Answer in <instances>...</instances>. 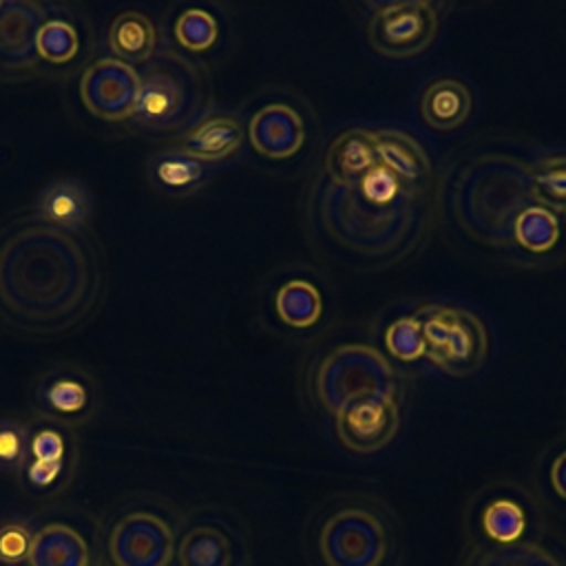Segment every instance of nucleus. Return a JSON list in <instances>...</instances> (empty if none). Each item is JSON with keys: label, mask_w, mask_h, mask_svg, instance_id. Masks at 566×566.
<instances>
[{"label": "nucleus", "mask_w": 566, "mask_h": 566, "mask_svg": "<svg viewBox=\"0 0 566 566\" xmlns=\"http://www.w3.org/2000/svg\"><path fill=\"white\" fill-rule=\"evenodd\" d=\"M104 268L82 232L35 212L0 223V321L29 334H57L97 307Z\"/></svg>", "instance_id": "f257e3e1"}, {"label": "nucleus", "mask_w": 566, "mask_h": 566, "mask_svg": "<svg viewBox=\"0 0 566 566\" xmlns=\"http://www.w3.org/2000/svg\"><path fill=\"white\" fill-rule=\"evenodd\" d=\"M429 197L400 195L380 201L360 184H334L325 175L312 192V219L336 245L363 259L394 263L413 252L427 230Z\"/></svg>", "instance_id": "f03ea898"}, {"label": "nucleus", "mask_w": 566, "mask_h": 566, "mask_svg": "<svg viewBox=\"0 0 566 566\" xmlns=\"http://www.w3.org/2000/svg\"><path fill=\"white\" fill-rule=\"evenodd\" d=\"M447 206L455 226L473 241L511 248L520 212L533 206L531 164L504 153L471 157L451 175Z\"/></svg>", "instance_id": "7ed1b4c3"}, {"label": "nucleus", "mask_w": 566, "mask_h": 566, "mask_svg": "<svg viewBox=\"0 0 566 566\" xmlns=\"http://www.w3.org/2000/svg\"><path fill=\"white\" fill-rule=\"evenodd\" d=\"M212 82L203 64L172 49L155 51L139 73V95L130 122L144 130H188L206 119Z\"/></svg>", "instance_id": "20e7f679"}, {"label": "nucleus", "mask_w": 566, "mask_h": 566, "mask_svg": "<svg viewBox=\"0 0 566 566\" xmlns=\"http://www.w3.org/2000/svg\"><path fill=\"white\" fill-rule=\"evenodd\" d=\"M312 391L318 405L336 416L365 398H398L400 382L385 354L365 343H347L329 349L318 360L312 374Z\"/></svg>", "instance_id": "39448f33"}, {"label": "nucleus", "mask_w": 566, "mask_h": 566, "mask_svg": "<svg viewBox=\"0 0 566 566\" xmlns=\"http://www.w3.org/2000/svg\"><path fill=\"white\" fill-rule=\"evenodd\" d=\"M424 338V356L449 376H471L489 356V334L478 314L449 303H424L413 314Z\"/></svg>", "instance_id": "423d86ee"}, {"label": "nucleus", "mask_w": 566, "mask_h": 566, "mask_svg": "<svg viewBox=\"0 0 566 566\" xmlns=\"http://www.w3.org/2000/svg\"><path fill=\"white\" fill-rule=\"evenodd\" d=\"M440 27L433 2L407 0L376 4L367 18L369 46L389 60H409L424 53Z\"/></svg>", "instance_id": "0eeeda50"}, {"label": "nucleus", "mask_w": 566, "mask_h": 566, "mask_svg": "<svg viewBox=\"0 0 566 566\" xmlns=\"http://www.w3.org/2000/svg\"><path fill=\"white\" fill-rule=\"evenodd\" d=\"M318 548L327 566H380L389 551V533L369 509L345 506L323 524Z\"/></svg>", "instance_id": "6e6552de"}, {"label": "nucleus", "mask_w": 566, "mask_h": 566, "mask_svg": "<svg viewBox=\"0 0 566 566\" xmlns=\"http://www.w3.org/2000/svg\"><path fill=\"white\" fill-rule=\"evenodd\" d=\"M46 7L31 0H2L0 4V77L20 80L44 71L35 40Z\"/></svg>", "instance_id": "1a4fd4ad"}, {"label": "nucleus", "mask_w": 566, "mask_h": 566, "mask_svg": "<svg viewBox=\"0 0 566 566\" xmlns=\"http://www.w3.org/2000/svg\"><path fill=\"white\" fill-rule=\"evenodd\" d=\"M139 95V71L117 57H99L82 73L80 97L88 113L106 122L130 119Z\"/></svg>", "instance_id": "9d476101"}, {"label": "nucleus", "mask_w": 566, "mask_h": 566, "mask_svg": "<svg viewBox=\"0 0 566 566\" xmlns=\"http://www.w3.org/2000/svg\"><path fill=\"white\" fill-rule=\"evenodd\" d=\"M172 551L175 539L168 524L144 511L124 515L108 537L115 566H168Z\"/></svg>", "instance_id": "9b49d317"}, {"label": "nucleus", "mask_w": 566, "mask_h": 566, "mask_svg": "<svg viewBox=\"0 0 566 566\" xmlns=\"http://www.w3.org/2000/svg\"><path fill=\"white\" fill-rule=\"evenodd\" d=\"M93 378L75 365H57L44 371L35 385V409L55 424H80L95 409Z\"/></svg>", "instance_id": "f8f14e48"}, {"label": "nucleus", "mask_w": 566, "mask_h": 566, "mask_svg": "<svg viewBox=\"0 0 566 566\" xmlns=\"http://www.w3.org/2000/svg\"><path fill=\"white\" fill-rule=\"evenodd\" d=\"M334 418L338 440L349 451L376 453L396 438L400 427V405L398 398L376 396L340 409Z\"/></svg>", "instance_id": "ddd939ff"}, {"label": "nucleus", "mask_w": 566, "mask_h": 566, "mask_svg": "<svg viewBox=\"0 0 566 566\" xmlns=\"http://www.w3.org/2000/svg\"><path fill=\"white\" fill-rule=\"evenodd\" d=\"M376 166L385 168L407 192L429 197L433 186V164L424 146L405 130H374Z\"/></svg>", "instance_id": "4468645a"}, {"label": "nucleus", "mask_w": 566, "mask_h": 566, "mask_svg": "<svg viewBox=\"0 0 566 566\" xmlns=\"http://www.w3.org/2000/svg\"><path fill=\"white\" fill-rule=\"evenodd\" d=\"M305 122L290 104H265L248 124V139L252 148L268 159H290L305 144Z\"/></svg>", "instance_id": "2eb2a0df"}, {"label": "nucleus", "mask_w": 566, "mask_h": 566, "mask_svg": "<svg viewBox=\"0 0 566 566\" xmlns=\"http://www.w3.org/2000/svg\"><path fill=\"white\" fill-rule=\"evenodd\" d=\"M93 212V197L88 188L73 177L49 181L35 201V214L51 226L82 232Z\"/></svg>", "instance_id": "dca6fc26"}, {"label": "nucleus", "mask_w": 566, "mask_h": 566, "mask_svg": "<svg viewBox=\"0 0 566 566\" xmlns=\"http://www.w3.org/2000/svg\"><path fill=\"white\" fill-rule=\"evenodd\" d=\"M376 168L374 130L347 128L336 135L323 157V175L334 184H356Z\"/></svg>", "instance_id": "f3484780"}, {"label": "nucleus", "mask_w": 566, "mask_h": 566, "mask_svg": "<svg viewBox=\"0 0 566 566\" xmlns=\"http://www.w3.org/2000/svg\"><path fill=\"white\" fill-rule=\"evenodd\" d=\"M243 144V126L232 115H212L181 133L175 148L203 161L217 164L232 157Z\"/></svg>", "instance_id": "a211bd4d"}, {"label": "nucleus", "mask_w": 566, "mask_h": 566, "mask_svg": "<svg viewBox=\"0 0 566 566\" xmlns=\"http://www.w3.org/2000/svg\"><path fill=\"white\" fill-rule=\"evenodd\" d=\"M473 111L471 88L455 77H440L427 84L420 95V115L436 130L460 128Z\"/></svg>", "instance_id": "6ab92c4d"}, {"label": "nucleus", "mask_w": 566, "mask_h": 566, "mask_svg": "<svg viewBox=\"0 0 566 566\" xmlns=\"http://www.w3.org/2000/svg\"><path fill=\"white\" fill-rule=\"evenodd\" d=\"M108 49L126 64H146L157 51V29L142 11H124L108 27Z\"/></svg>", "instance_id": "aec40b11"}, {"label": "nucleus", "mask_w": 566, "mask_h": 566, "mask_svg": "<svg viewBox=\"0 0 566 566\" xmlns=\"http://www.w3.org/2000/svg\"><path fill=\"white\" fill-rule=\"evenodd\" d=\"M27 559L31 566H88V548L71 526L49 524L33 535Z\"/></svg>", "instance_id": "412c9836"}, {"label": "nucleus", "mask_w": 566, "mask_h": 566, "mask_svg": "<svg viewBox=\"0 0 566 566\" xmlns=\"http://www.w3.org/2000/svg\"><path fill=\"white\" fill-rule=\"evenodd\" d=\"M210 172V164H203L179 148H168L150 157L148 177L150 181L170 195H188L197 190Z\"/></svg>", "instance_id": "4be33fe9"}, {"label": "nucleus", "mask_w": 566, "mask_h": 566, "mask_svg": "<svg viewBox=\"0 0 566 566\" xmlns=\"http://www.w3.org/2000/svg\"><path fill=\"white\" fill-rule=\"evenodd\" d=\"M274 312L285 325L294 329H305L321 318L323 296L314 283L303 279H292L276 290Z\"/></svg>", "instance_id": "5701e85b"}, {"label": "nucleus", "mask_w": 566, "mask_h": 566, "mask_svg": "<svg viewBox=\"0 0 566 566\" xmlns=\"http://www.w3.org/2000/svg\"><path fill=\"white\" fill-rule=\"evenodd\" d=\"M181 566H230L232 544L217 526H195L179 544Z\"/></svg>", "instance_id": "b1692460"}, {"label": "nucleus", "mask_w": 566, "mask_h": 566, "mask_svg": "<svg viewBox=\"0 0 566 566\" xmlns=\"http://www.w3.org/2000/svg\"><path fill=\"white\" fill-rule=\"evenodd\" d=\"M533 203L566 214V153L546 155L531 164Z\"/></svg>", "instance_id": "393cba45"}, {"label": "nucleus", "mask_w": 566, "mask_h": 566, "mask_svg": "<svg viewBox=\"0 0 566 566\" xmlns=\"http://www.w3.org/2000/svg\"><path fill=\"white\" fill-rule=\"evenodd\" d=\"M559 230L557 214L533 203L520 212L513 228V243L526 252L542 254L557 245Z\"/></svg>", "instance_id": "a878e982"}, {"label": "nucleus", "mask_w": 566, "mask_h": 566, "mask_svg": "<svg viewBox=\"0 0 566 566\" xmlns=\"http://www.w3.org/2000/svg\"><path fill=\"white\" fill-rule=\"evenodd\" d=\"M35 49L42 64H69L80 53V35L75 24L66 18H46L38 31Z\"/></svg>", "instance_id": "bb28decb"}, {"label": "nucleus", "mask_w": 566, "mask_h": 566, "mask_svg": "<svg viewBox=\"0 0 566 566\" xmlns=\"http://www.w3.org/2000/svg\"><path fill=\"white\" fill-rule=\"evenodd\" d=\"M482 528L497 544H515L526 528L522 504L513 497L491 500L482 511Z\"/></svg>", "instance_id": "cd10ccee"}, {"label": "nucleus", "mask_w": 566, "mask_h": 566, "mask_svg": "<svg viewBox=\"0 0 566 566\" xmlns=\"http://www.w3.org/2000/svg\"><path fill=\"white\" fill-rule=\"evenodd\" d=\"M217 35H219L217 20L206 9L190 7L181 11L175 20V40L184 51L203 53L217 42Z\"/></svg>", "instance_id": "c85d7f7f"}, {"label": "nucleus", "mask_w": 566, "mask_h": 566, "mask_svg": "<svg viewBox=\"0 0 566 566\" xmlns=\"http://www.w3.org/2000/svg\"><path fill=\"white\" fill-rule=\"evenodd\" d=\"M471 566H559V562L537 544L515 542L480 553Z\"/></svg>", "instance_id": "c756f323"}, {"label": "nucleus", "mask_w": 566, "mask_h": 566, "mask_svg": "<svg viewBox=\"0 0 566 566\" xmlns=\"http://www.w3.org/2000/svg\"><path fill=\"white\" fill-rule=\"evenodd\" d=\"M385 349L398 360H416L424 356V338L416 316H400L385 329Z\"/></svg>", "instance_id": "7c9ffc66"}, {"label": "nucleus", "mask_w": 566, "mask_h": 566, "mask_svg": "<svg viewBox=\"0 0 566 566\" xmlns=\"http://www.w3.org/2000/svg\"><path fill=\"white\" fill-rule=\"evenodd\" d=\"M31 453V436L22 422H0V469H20Z\"/></svg>", "instance_id": "2f4dec72"}, {"label": "nucleus", "mask_w": 566, "mask_h": 566, "mask_svg": "<svg viewBox=\"0 0 566 566\" xmlns=\"http://www.w3.org/2000/svg\"><path fill=\"white\" fill-rule=\"evenodd\" d=\"M33 535L22 524H4L0 526V562L18 564L29 557Z\"/></svg>", "instance_id": "473e14b6"}, {"label": "nucleus", "mask_w": 566, "mask_h": 566, "mask_svg": "<svg viewBox=\"0 0 566 566\" xmlns=\"http://www.w3.org/2000/svg\"><path fill=\"white\" fill-rule=\"evenodd\" d=\"M31 455L33 460H46V462H60L66 455V444L60 431L55 429H40L35 436H31Z\"/></svg>", "instance_id": "72a5a7b5"}, {"label": "nucleus", "mask_w": 566, "mask_h": 566, "mask_svg": "<svg viewBox=\"0 0 566 566\" xmlns=\"http://www.w3.org/2000/svg\"><path fill=\"white\" fill-rule=\"evenodd\" d=\"M64 469V460L60 462H46V460H33L27 467V478L33 486H49L53 484Z\"/></svg>", "instance_id": "f704fd0d"}, {"label": "nucleus", "mask_w": 566, "mask_h": 566, "mask_svg": "<svg viewBox=\"0 0 566 566\" xmlns=\"http://www.w3.org/2000/svg\"><path fill=\"white\" fill-rule=\"evenodd\" d=\"M548 480H551V486L557 493V497H562L566 502V449H562L553 458V462L548 467Z\"/></svg>", "instance_id": "c9c22d12"}, {"label": "nucleus", "mask_w": 566, "mask_h": 566, "mask_svg": "<svg viewBox=\"0 0 566 566\" xmlns=\"http://www.w3.org/2000/svg\"><path fill=\"white\" fill-rule=\"evenodd\" d=\"M0 4H2V0H0Z\"/></svg>", "instance_id": "e433bc0d"}]
</instances>
